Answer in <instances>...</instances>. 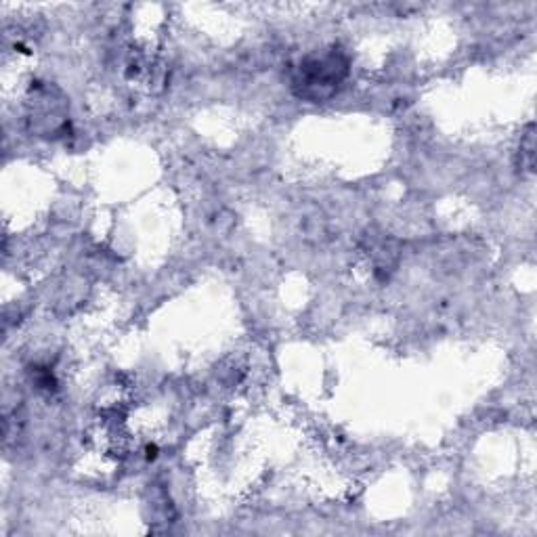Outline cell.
I'll return each instance as SVG.
<instances>
[{"instance_id":"cell-1","label":"cell","mask_w":537,"mask_h":537,"mask_svg":"<svg viewBox=\"0 0 537 537\" xmlns=\"http://www.w3.org/2000/svg\"><path fill=\"white\" fill-rule=\"evenodd\" d=\"M351 59L342 49L307 55L292 72V93L307 103H326L349 78Z\"/></svg>"},{"instance_id":"cell-2","label":"cell","mask_w":537,"mask_h":537,"mask_svg":"<svg viewBox=\"0 0 537 537\" xmlns=\"http://www.w3.org/2000/svg\"><path fill=\"white\" fill-rule=\"evenodd\" d=\"M521 149H523V152H521V166L531 173V170H533V149H535L533 126H529V131H527L525 139L521 141Z\"/></svg>"}]
</instances>
